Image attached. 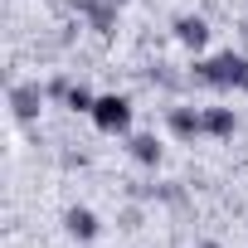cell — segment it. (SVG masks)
Masks as SVG:
<instances>
[{
	"label": "cell",
	"instance_id": "6da1fadb",
	"mask_svg": "<svg viewBox=\"0 0 248 248\" xmlns=\"http://www.w3.org/2000/svg\"><path fill=\"white\" fill-rule=\"evenodd\" d=\"M195 78L204 88H219V93H248V54H238V49L209 54L195 63Z\"/></svg>",
	"mask_w": 248,
	"mask_h": 248
},
{
	"label": "cell",
	"instance_id": "7a4b0ae2",
	"mask_svg": "<svg viewBox=\"0 0 248 248\" xmlns=\"http://www.w3.org/2000/svg\"><path fill=\"white\" fill-rule=\"evenodd\" d=\"M93 127L107 132V137H127V132H132V97H122V93H102L97 107H93Z\"/></svg>",
	"mask_w": 248,
	"mask_h": 248
},
{
	"label": "cell",
	"instance_id": "3957f363",
	"mask_svg": "<svg viewBox=\"0 0 248 248\" xmlns=\"http://www.w3.org/2000/svg\"><path fill=\"white\" fill-rule=\"evenodd\" d=\"M5 102H10V117L20 122V127H34V122H39V107H44V88H39V83H10Z\"/></svg>",
	"mask_w": 248,
	"mask_h": 248
},
{
	"label": "cell",
	"instance_id": "277c9868",
	"mask_svg": "<svg viewBox=\"0 0 248 248\" xmlns=\"http://www.w3.org/2000/svg\"><path fill=\"white\" fill-rule=\"evenodd\" d=\"M166 132H170L175 141L204 137V107H166Z\"/></svg>",
	"mask_w": 248,
	"mask_h": 248
},
{
	"label": "cell",
	"instance_id": "5b68a950",
	"mask_svg": "<svg viewBox=\"0 0 248 248\" xmlns=\"http://www.w3.org/2000/svg\"><path fill=\"white\" fill-rule=\"evenodd\" d=\"M170 34H175V44H185L190 54H200V49L209 44V20H204V15H175Z\"/></svg>",
	"mask_w": 248,
	"mask_h": 248
},
{
	"label": "cell",
	"instance_id": "8992f818",
	"mask_svg": "<svg viewBox=\"0 0 248 248\" xmlns=\"http://www.w3.org/2000/svg\"><path fill=\"white\" fill-rule=\"evenodd\" d=\"M63 229H68V238H78V243H93V238L102 233V219H97L88 204H68V209H63Z\"/></svg>",
	"mask_w": 248,
	"mask_h": 248
},
{
	"label": "cell",
	"instance_id": "52a82bcc",
	"mask_svg": "<svg viewBox=\"0 0 248 248\" xmlns=\"http://www.w3.org/2000/svg\"><path fill=\"white\" fill-rule=\"evenodd\" d=\"M117 10H122V5H112V0H78V15H83L102 39L117 34Z\"/></svg>",
	"mask_w": 248,
	"mask_h": 248
},
{
	"label": "cell",
	"instance_id": "ba28073f",
	"mask_svg": "<svg viewBox=\"0 0 248 248\" xmlns=\"http://www.w3.org/2000/svg\"><path fill=\"white\" fill-rule=\"evenodd\" d=\"M233 132H238V112H233V107H204V137L229 141Z\"/></svg>",
	"mask_w": 248,
	"mask_h": 248
},
{
	"label": "cell",
	"instance_id": "9c48e42d",
	"mask_svg": "<svg viewBox=\"0 0 248 248\" xmlns=\"http://www.w3.org/2000/svg\"><path fill=\"white\" fill-rule=\"evenodd\" d=\"M127 151H132V161H137V166H146V170H156V166H161V156H166V151H161V141H156L151 132L132 137V141H127Z\"/></svg>",
	"mask_w": 248,
	"mask_h": 248
},
{
	"label": "cell",
	"instance_id": "30bf717a",
	"mask_svg": "<svg viewBox=\"0 0 248 248\" xmlns=\"http://www.w3.org/2000/svg\"><path fill=\"white\" fill-rule=\"evenodd\" d=\"M63 102H68V112H83V117H93V107H97V93H88V88L78 83V88H68V97H63Z\"/></svg>",
	"mask_w": 248,
	"mask_h": 248
},
{
	"label": "cell",
	"instance_id": "8fae6325",
	"mask_svg": "<svg viewBox=\"0 0 248 248\" xmlns=\"http://www.w3.org/2000/svg\"><path fill=\"white\" fill-rule=\"evenodd\" d=\"M68 88H73V83H68V78H54V83H49V88H44V93H49V97H68Z\"/></svg>",
	"mask_w": 248,
	"mask_h": 248
},
{
	"label": "cell",
	"instance_id": "7c38bea8",
	"mask_svg": "<svg viewBox=\"0 0 248 248\" xmlns=\"http://www.w3.org/2000/svg\"><path fill=\"white\" fill-rule=\"evenodd\" d=\"M195 248H224V243H219V238H200Z\"/></svg>",
	"mask_w": 248,
	"mask_h": 248
},
{
	"label": "cell",
	"instance_id": "4fadbf2b",
	"mask_svg": "<svg viewBox=\"0 0 248 248\" xmlns=\"http://www.w3.org/2000/svg\"><path fill=\"white\" fill-rule=\"evenodd\" d=\"M238 34H243V44H248V20H243V25H238Z\"/></svg>",
	"mask_w": 248,
	"mask_h": 248
},
{
	"label": "cell",
	"instance_id": "5bb4252c",
	"mask_svg": "<svg viewBox=\"0 0 248 248\" xmlns=\"http://www.w3.org/2000/svg\"><path fill=\"white\" fill-rule=\"evenodd\" d=\"M112 5H127V0H112Z\"/></svg>",
	"mask_w": 248,
	"mask_h": 248
}]
</instances>
